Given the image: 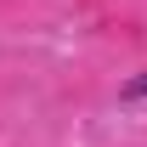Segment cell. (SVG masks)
Instances as JSON below:
<instances>
[{
    "label": "cell",
    "instance_id": "1",
    "mask_svg": "<svg viewBox=\"0 0 147 147\" xmlns=\"http://www.w3.org/2000/svg\"><path fill=\"white\" fill-rule=\"evenodd\" d=\"M119 102H125V108H136V102H147V68H142V74H130L125 85H119Z\"/></svg>",
    "mask_w": 147,
    "mask_h": 147
}]
</instances>
